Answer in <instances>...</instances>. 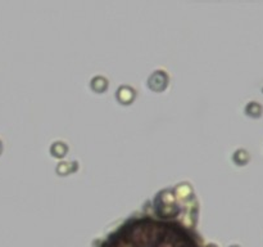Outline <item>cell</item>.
Segmentation results:
<instances>
[{"label": "cell", "mask_w": 263, "mask_h": 247, "mask_svg": "<svg viewBox=\"0 0 263 247\" xmlns=\"http://www.w3.org/2000/svg\"><path fill=\"white\" fill-rule=\"evenodd\" d=\"M95 247H203L192 227L174 216L142 214L126 219Z\"/></svg>", "instance_id": "1"}]
</instances>
